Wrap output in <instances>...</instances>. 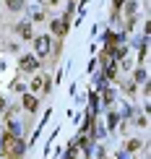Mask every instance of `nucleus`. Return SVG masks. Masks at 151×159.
I'll return each mask as SVG.
<instances>
[{
	"instance_id": "obj_3",
	"label": "nucleus",
	"mask_w": 151,
	"mask_h": 159,
	"mask_svg": "<svg viewBox=\"0 0 151 159\" xmlns=\"http://www.w3.org/2000/svg\"><path fill=\"white\" fill-rule=\"evenodd\" d=\"M21 68H24V70L37 68V60H34V57H24V60H21Z\"/></svg>"
},
{
	"instance_id": "obj_2",
	"label": "nucleus",
	"mask_w": 151,
	"mask_h": 159,
	"mask_svg": "<svg viewBox=\"0 0 151 159\" xmlns=\"http://www.w3.org/2000/svg\"><path fill=\"white\" fill-rule=\"evenodd\" d=\"M44 86H47V76H34V81H31V94H42Z\"/></svg>"
},
{
	"instance_id": "obj_4",
	"label": "nucleus",
	"mask_w": 151,
	"mask_h": 159,
	"mask_svg": "<svg viewBox=\"0 0 151 159\" xmlns=\"http://www.w3.org/2000/svg\"><path fill=\"white\" fill-rule=\"evenodd\" d=\"M24 104H26L29 110H37V99H34V97H29V94L24 97Z\"/></svg>"
},
{
	"instance_id": "obj_5",
	"label": "nucleus",
	"mask_w": 151,
	"mask_h": 159,
	"mask_svg": "<svg viewBox=\"0 0 151 159\" xmlns=\"http://www.w3.org/2000/svg\"><path fill=\"white\" fill-rule=\"evenodd\" d=\"M18 34H21V37H29V34H31L29 24H21V26H18Z\"/></svg>"
},
{
	"instance_id": "obj_1",
	"label": "nucleus",
	"mask_w": 151,
	"mask_h": 159,
	"mask_svg": "<svg viewBox=\"0 0 151 159\" xmlns=\"http://www.w3.org/2000/svg\"><path fill=\"white\" fill-rule=\"evenodd\" d=\"M34 47H37V55H39V57H44V55L50 52V37H39Z\"/></svg>"
}]
</instances>
